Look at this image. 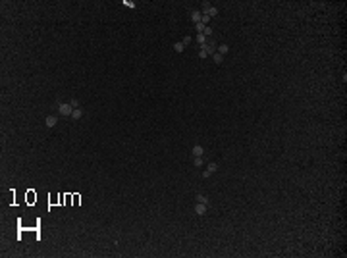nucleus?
<instances>
[{"instance_id":"obj_1","label":"nucleus","mask_w":347,"mask_h":258,"mask_svg":"<svg viewBox=\"0 0 347 258\" xmlns=\"http://www.w3.org/2000/svg\"><path fill=\"white\" fill-rule=\"evenodd\" d=\"M25 231H31V233H35V239L41 241V220H37L35 225H23L21 220L18 222V239H21V233Z\"/></svg>"},{"instance_id":"obj_2","label":"nucleus","mask_w":347,"mask_h":258,"mask_svg":"<svg viewBox=\"0 0 347 258\" xmlns=\"http://www.w3.org/2000/svg\"><path fill=\"white\" fill-rule=\"evenodd\" d=\"M214 52H216V43H214V41H208L204 46H201V50H199V58H203V60H204L207 56L214 54Z\"/></svg>"},{"instance_id":"obj_3","label":"nucleus","mask_w":347,"mask_h":258,"mask_svg":"<svg viewBox=\"0 0 347 258\" xmlns=\"http://www.w3.org/2000/svg\"><path fill=\"white\" fill-rule=\"evenodd\" d=\"M73 112V106L70 102H62V104H58V114H62V116H71Z\"/></svg>"},{"instance_id":"obj_4","label":"nucleus","mask_w":347,"mask_h":258,"mask_svg":"<svg viewBox=\"0 0 347 258\" xmlns=\"http://www.w3.org/2000/svg\"><path fill=\"white\" fill-rule=\"evenodd\" d=\"M203 14H204V15H208V18H212V15H216V14H218V10L214 8V6H210L208 2H204V4H203Z\"/></svg>"},{"instance_id":"obj_5","label":"nucleus","mask_w":347,"mask_h":258,"mask_svg":"<svg viewBox=\"0 0 347 258\" xmlns=\"http://www.w3.org/2000/svg\"><path fill=\"white\" fill-rule=\"evenodd\" d=\"M216 170H218V164H216V162H210L208 168H207V170H204V173H203V177L207 179V177H210V175H212V173L216 171Z\"/></svg>"},{"instance_id":"obj_6","label":"nucleus","mask_w":347,"mask_h":258,"mask_svg":"<svg viewBox=\"0 0 347 258\" xmlns=\"http://www.w3.org/2000/svg\"><path fill=\"white\" fill-rule=\"evenodd\" d=\"M207 210H208V206L204 202H197L195 204V214L197 216H204V214H207Z\"/></svg>"},{"instance_id":"obj_7","label":"nucleus","mask_w":347,"mask_h":258,"mask_svg":"<svg viewBox=\"0 0 347 258\" xmlns=\"http://www.w3.org/2000/svg\"><path fill=\"white\" fill-rule=\"evenodd\" d=\"M25 201H27V204L37 202V193L33 191V189H29V191H27V194H25Z\"/></svg>"},{"instance_id":"obj_8","label":"nucleus","mask_w":347,"mask_h":258,"mask_svg":"<svg viewBox=\"0 0 347 258\" xmlns=\"http://www.w3.org/2000/svg\"><path fill=\"white\" fill-rule=\"evenodd\" d=\"M191 19L195 21V25H197V23H201V19H203V12H199V10H193V12H191Z\"/></svg>"},{"instance_id":"obj_9","label":"nucleus","mask_w":347,"mask_h":258,"mask_svg":"<svg viewBox=\"0 0 347 258\" xmlns=\"http://www.w3.org/2000/svg\"><path fill=\"white\" fill-rule=\"evenodd\" d=\"M45 123H46V127H54L58 123V116H48V118L45 119Z\"/></svg>"},{"instance_id":"obj_10","label":"nucleus","mask_w":347,"mask_h":258,"mask_svg":"<svg viewBox=\"0 0 347 258\" xmlns=\"http://www.w3.org/2000/svg\"><path fill=\"white\" fill-rule=\"evenodd\" d=\"M216 52H218V54H222V56H226L230 52V44H220L216 48Z\"/></svg>"},{"instance_id":"obj_11","label":"nucleus","mask_w":347,"mask_h":258,"mask_svg":"<svg viewBox=\"0 0 347 258\" xmlns=\"http://www.w3.org/2000/svg\"><path fill=\"white\" fill-rule=\"evenodd\" d=\"M197 43H199V46H204V44L208 43V37H204L203 33H199V35H197Z\"/></svg>"},{"instance_id":"obj_12","label":"nucleus","mask_w":347,"mask_h":258,"mask_svg":"<svg viewBox=\"0 0 347 258\" xmlns=\"http://www.w3.org/2000/svg\"><path fill=\"white\" fill-rule=\"evenodd\" d=\"M81 116H83V110H81V108H73V112H71L70 118H71V119H79Z\"/></svg>"},{"instance_id":"obj_13","label":"nucleus","mask_w":347,"mask_h":258,"mask_svg":"<svg viewBox=\"0 0 347 258\" xmlns=\"http://www.w3.org/2000/svg\"><path fill=\"white\" fill-rule=\"evenodd\" d=\"M203 154H204V150H203L201 145H195V146H193V156H195V158H197V156H203Z\"/></svg>"},{"instance_id":"obj_14","label":"nucleus","mask_w":347,"mask_h":258,"mask_svg":"<svg viewBox=\"0 0 347 258\" xmlns=\"http://www.w3.org/2000/svg\"><path fill=\"white\" fill-rule=\"evenodd\" d=\"M214 62H216V64H222V62H224V56L222 54H218V52H214Z\"/></svg>"},{"instance_id":"obj_15","label":"nucleus","mask_w":347,"mask_h":258,"mask_svg":"<svg viewBox=\"0 0 347 258\" xmlns=\"http://www.w3.org/2000/svg\"><path fill=\"white\" fill-rule=\"evenodd\" d=\"M174 50H176V52H183V50H185V46H183V43H176V44H174Z\"/></svg>"},{"instance_id":"obj_16","label":"nucleus","mask_w":347,"mask_h":258,"mask_svg":"<svg viewBox=\"0 0 347 258\" xmlns=\"http://www.w3.org/2000/svg\"><path fill=\"white\" fill-rule=\"evenodd\" d=\"M197 202H204V204H208V197H204V194H197Z\"/></svg>"},{"instance_id":"obj_17","label":"nucleus","mask_w":347,"mask_h":258,"mask_svg":"<svg viewBox=\"0 0 347 258\" xmlns=\"http://www.w3.org/2000/svg\"><path fill=\"white\" fill-rule=\"evenodd\" d=\"M193 164H195L197 168H201V166H203V156H197L195 160H193Z\"/></svg>"},{"instance_id":"obj_18","label":"nucleus","mask_w":347,"mask_h":258,"mask_svg":"<svg viewBox=\"0 0 347 258\" xmlns=\"http://www.w3.org/2000/svg\"><path fill=\"white\" fill-rule=\"evenodd\" d=\"M124 6H127V8H137V6H135V2H131V0H124Z\"/></svg>"},{"instance_id":"obj_19","label":"nucleus","mask_w":347,"mask_h":258,"mask_svg":"<svg viewBox=\"0 0 347 258\" xmlns=\"http://www.w3.org/2000/svg\"><path fill=\"white\" fill-rule=\"evenodd\" d=\"M203 35H204V37H210V35H212V27H208V25H207L204 31H203Z\"/></svg>"},{"instance_id":"obj_20","label":"nucleus","mask_w":347,"mask_h":258,"mask_svg":"<svg viewBox=\"0 0 347 258\" xmlns=\"http://www.w3.org/2000/svg\"><path fill=\"white\" fill-rule=\"evenodd\" d=\"M181 43H183V46L191 44V37H183V41H181Z\"/></svg>"},{"instance_id":"obj_21","label":"nucleus","mask_w":347,"mask_h":258,"mask_svg":"<svg viewBox=\"0 0 347 258\" xmlns=\"http://www.w3.org/2000/svg\"><path fill=\"white\" fill-rule=\"evenodd\" d=\"M70 104H71V106H73V108H79V102H77V100H75V98H71V100H70Z\"/></svg>"},{"instance_id":"obj_22","label":"nucleus","mask_w":347,"mask_h":258,"mask_svg":"<svg viewBox=\"0 0 347 258\" xmlns=\"http://www.w3.org/2000/svg\"><path fill=\"white\" fill-rule=\"evenodd\" d=\"M208 21H210V18H208V15H204V14H203V19H201V23H204V25H207Z\"/></svg>"},{"instance_id":"obj_23","label":"nucleus","mask_w":347,"mask_h":258,"mask_svg":"<svg viewBox=\"0 0 347 258\" xmlns=\"http://www.w3.org/2000/svg\"><path fill=\"white\" fill-rule=\"evenodd\" d=\"M73 202H75V204L81 202V194H73Z\"/></svg>"}]
</instances>
